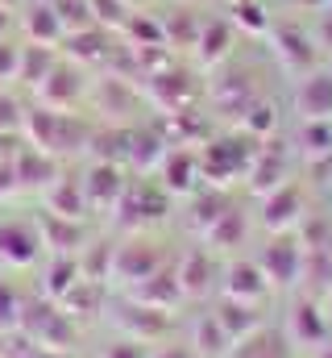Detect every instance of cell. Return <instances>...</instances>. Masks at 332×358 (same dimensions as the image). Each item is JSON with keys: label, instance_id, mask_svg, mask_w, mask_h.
I'll return each instance as SVG.
<instances>
[{"label": "cell", "instance_id": "obj_23", "mask_svg": "<svg viewBox=\"0 0 332 358\" xmlns=\"http://www.w3.org/2000/svg\"><path fill=\"white\" fill-rule=\"evenodd\" d=\"M80 279H83L80 255H46L42 267H38V296H46V300H63Z\"/></svg>", "mask_w": 332, "mask_h": 358}, {"label": "cell", "instance_id": "obj_4", "mask_svg": "<svg viewBox=\"0 0 332 358\" xmlns=\"http://www.w3.org/2000/svg\"><path fill=\"white\" fill-rule=\"evenodd\" d=\"M170 208H174V200L163 192V183L154 176H129V187L121 192V200L112 208L116 213L112 225L121 234H142L150 225H163L166 217H170Z\"/></svg>", "mask_w": 332, "mask_h": 358}, {"label": "cell", "instance_id": "obj_26", "mask_svg": "<svg viewBox=\"0 0 332 358\" xmlns=\"http://www.w3.org/2000/svg\"><path fill=\"white\" fill-rule=\"evenodd\" d=\"M295 108H299L303 121H332V76L329 71H312V76L299 80Z\"/></svg>", "mask_w": 332, "mask_h": 358}, {"label": "cell", "instance_id": "obj_14", "mask_svg": "<svg viewBox=\"0 0 332 358\" xmlns=\"http://www.w3.org/2000/svg\"><path fill=\"white\" fill-rule=\"evenodd\" d=\"M17 29H21V42H33V46H63V38H67V25H63L54 0H29L17 13Z\"/></svg>", "mask_w": 332, "mask_h": 358}, {"label": "cell", "instance_id": "obj_44", "mask_svg": "<svg viewBox=\"0 0 332 358\" xmlns=\"http://www.w3.org/2000/svg\"><path fill=\"white\" fill-rule=\"evenodd\" d=\"M150 358H199V355L191 350V342H158L150 350Z\"/></svg>", "mask_w": 332, "mask_h": 358}, {"label": "cell", "instance_id": "obj_48", "mask_svg": "<svg viewBox=\"0 0 332 358\" xmlns=\"http://www.w3.org/2000/svg\"><path fill=\"white\" fill-rule=\"evenodd\" d=\"M324 313H329V321H332V292H329V300H324Z\"/></svg>", "mask_w": 332, "mask_h": 358}, {"label": "cell", "instance_id": "obj_46", "mask_svg": "<svg viewBox=\"0 0 332 358\" xmlns=\"http://www.w3.org/2000/svg\"><path fill=\"white\" fill-rule=\"evenodd\" d=\"M0 4H4V8H8V13H21V8H25V4H29V0H0Z\"/></svg>", "mask_w": 332, "mask_h": 358}, {"label": "cell", "instance_id": "obj_10", "mask_svg": "<svg viewBox=\"0 0 332 358\" xmlns=\"http://www.w3.org/2000/svg\"><path fill=\"white\" fill-rule=\"evenodd\" d=\"M154 179L163 183V192L170 200H187L204 187V167H199V150L195 146H170L158 163Z\"/></svg>", "mask_w": 332, "mask_h": 358}, {"label": "cell", "instance_id": "obj_1", "mask_svg": "<svg viewBox=\"0 0 332 358\" xmlns=\"http://www.w3.org/2000/svg\"><path fill=\"white\" fill-rule=\"evenodd\" d=\"M25 142L71 163L87 155V142L96 134V117H87L80 108H46V104H29L25 108V125H21Z\"/></svg>", "mask_w": 332, "mask_h": 358}, {"label": "cell", "instance_id": "obj_43", "mask_svg": "<svg viewBox=\"0 0 332 358\" xmlns=\"http://www.w3.org/2000/svg\"><path fill=\"white\" fill-rule=\"evenodd\" d=\"M8 196H21V183H17L13 159H0V200H8Z\"/></svg>", "mask_w": 332, "mask_h": 358}, {"label": "cell", "instance_id": "obj_41", "mask_svg": "<svg viewBox=\"0 0 332 358\" xmlns=\"http://www.w3.org/2000/svg\"><path fill=\"white\" fill-rule=\"evenodd\" d=\"M150 350H154V346H146V342H137V338H125V334H121L116 342H108V346H104V355H100V358H150Z\"/></svg>", "mask_w": 332, "mask_h": 358}, {"label": "cell", "instance_id": "obj_2", "mask_svg": "<svg viewBox=\"0 0 332 358\" xmlns=\"http://www.w3.org/2000/svg\"><path fill=\"white\" fill-rule=\"evenodd\" d=\"M21 338H29V342L42 346V350H54V355H75V346H80V321H75L59 300L29 296V300H25Z\"/></svg>", "mask_w": 332, "mask_h": 358}, {"label": "cell", "instance_id": "obj_13", "mask_svg": "<svg viewBox=\"0 0 332 358\" xmlns=\"http://www.w3.org/2000/svg\"><path fill=\"white\" fill-rule=\"evenodd\" d=\"M257 267L266 271L270 287H291V283L303 275V267H308V255H303V246H299V242H291L287 234H274V238L262 246Z\"/></svg>", "mask_w": 332, "mask_h": 358}, {"label": "cell", "instance_id": "obj_17", "mask_svg": "<svg viewBox=\"0 0 332 358\" xmlns=\"http://www.w3.org/2000/svg\"><path fill=\"white\" fill-rule=\"evenodd\" d=\"M42 204H46V213L67 217V221H87V217H91V208H87V192H83V176L71 167V163L63 167V176L42 192Z\"/></svg>", "mask_w": 332, "mask_h": 358}, {"label": "cell", "instance_id": "obj_24", "mask_svg": "<svg viewBox=\"0 0 332 358\" xmlns=\"http://www.w3.org/2000/svg\"><path fill=\"white\" fill-rule=\"evenodd\" d=\"M233 38H237V25L229 17H204L199 25V38H195V59L199 67H220L233 50Z\"/></svg>", "mask_w": 332, "mask_h": 358}, {"label": "cell", "instance_id": "obj_30", "mask_svg": "<svg viewBox=\"0 0 332 358\" xmlns=\"http://www.w3.org/2000/svg\"><path fill=\"white\" fill-rule=\"evenodd\" d=\"M212 313H216V321L225 325V334L233 338V346L246 342V338H253V334L262 329V313H257V304H241V300L220 296V304H216Z\"/></svg>", "mask_w": 332, "mask_h": 358}, {"label": "cell", "instance_id": "obj_27", "mask_svg": "<svg viewBox=\"0 0 332 358\" xmlns=\"http://www.w3.org/2000/svg\"><path fill=\"white\" fill-rule=\"evenodd\" d=\"M246 234H249V221H246V213H241V204H233V208H225L208 229H204V246L212 250V255H233L241 242H246Z\"/></svg>", "mask_w": 332, "mask_h": 358}, {"label": "cell", "instance_id": "obj_36", "mask_svg": "<svg viewBox=\"0 0 332 358\" xmlns=\"http://www.w3.org/2000/svg\"><path fill=\"white\" fill-rule=\"evenodd\" d=\"M21 50H25L21 38H0V88L21 84Z\"/></svg>", "mask_w": 332, "mask_h": 358}, {"label": "cell", "instance_id": "obj_7", "mask_svg": "<svg viewBox=\"0 0 332 358\" xmlns=\"http://www.w3.org/2000/svg\"><path fill=\"white\" fill-rule=\"evenodd\" d=\"M91 96V76L87 67L71 63L63 50H59V63L50 67V76L33 88V104H46V108H75Z\"/></svg>", "mask_w": 332, "mask_h": 358}, {"label": "cell", "instance_id": "obj_12", "mask_svg": "<svg viewBox=\"0 0 332 358\" xmlns=\"http://www.w3.org/2000/svg\"><path fill=\"white\" fill-rule=\"evenodd\" d=\"M174 275H179L183 300H204L216 287L220 267H216V255L199 242V246H187L183 255H174Z\"/></svg>", "mask_w": 332, "mask_h": 358}, {"label": "cell", "instance_id": "obj_28", "mask_svg": "<svg viewBox=\"0 0 332 358\" xmlns=\"http://www.w3.org/2000/svg\"><path fill=\"white\" fill-rule=\"evenodd\" d=\"M59 304H63L80 325H87V321H96V317H104V313H108V283L87 279V275H83L80 283L59 300Z\"/></svg>", "mask_w": 332, "mask_h": 358}, {"label": "cell", "instance_id": "obj_37", "mask_svg": "<svg viewBox=\"0 0 332 358\" xmlns=\"http://www.w3.org/2000/svg\"><path fill=\"white\" fill-rule=\"evenodd\" d=\"M229 358H287L282 355V346L266 334V329H257L253 338H246V342H237L233 350H229Z\"/></svg>", "mask_w": 332, "mask_h": 358}, {"label": "cell", "instance_id": "obj_47", "mask_svg": "<svg viewBox=\"0 0 332 358\" xmlns=\"http://www.w3.org/2000/svg\"><path fill=\"white\" fill-rule=\"evenodd\" d=\"M316 358H332V342H324V346H320V355Z\"/></svg>", "mask_w": 332, "mask_h": 358}, {"label": "cell", "instance_id": "obj_11", "mask_svg": "<svg viewBox=\"0 0 332 358\" xmlns=\"http://www.w3.org/2000/svg\"><path fill=\"white\" fill-rule=\"evenodd\" d=\"M80 176H83V192H87L91 213H112L121 192L129 187V171L121 163H108V159H91L87 167H80Z\"/></svg>", "mask_w": 332, "mask_h": 358}, {"label": "cell", "instance_id": "obj_15", "mask_svg": "<svg viewBox=\"0 0 332 358\" xmlns=\"http://www.w3.org/2000/svg\"><path fill=\"white\" fill-rule=\"evenodd\" d=\"M266 292H270V279L257 267V259H229L220 267V296L241 300V304H262Z\"/></svg>", "mask_w": 332, "mask_h": 358}, {"label": "cell", "instance_id": "obj_35", "mask_svg": "<svg viewBox=\"0 0 332 358\" xmlns=\"http://www.w3.org/2000/svg\"><path fill=\"white\" fill-rule=\"evenodd\" d=\"M274 125H278V108L270 100H253L246 113H241V129H246L249 138H257V142H266V134Z\"/></svg>", "mask_w": 332, "mask_h": 358}, {"label": "cell", "instance_id": "obj_32", "mask_svg": "<svg viewBox=\"0 0 332 358\" xmlns=\"http://www.w3.org/2000/svg\"><path fill=\"white\" fill-rule=\"evenodd\" d=\"M25 287L8 275H0V334H21V321H25Z\"/></svg>", "mask_w": 332, "mask_h": 358}, {"label": "cell", "instance_id": "obj_42", "mask_svg": "<svg viewBox=\"0 0 332 358\" xmlns=\"http://www.w3.org/2000/svg\"><path fill=\"white\" fill-rule=\"evenodd\" d=\"M0 358H71V355H54V350H42V346H33L29 338L13 334V350H4Z\"/></svg>", "mask_w": 332, "mask_h": 358}, {"label": "cell", "instance_id": "obj_38", "mask_svg": "<svg viewBox=\"0 0 332 358\" xmlns=\"http://www.w3.org/2000/svg\"><path fill=\"white\" fill-rule=\"evenodd\" d=\"M229 21H233L237 29H253V34L270 29V17H266V8H262L257 0H237L233 13H229Z\"/></svg>", "mask_w": 332, "mask_h": 358}, {"label": "cell", "instance_id": "obj_6", "mask_svg": "<svg viewBox=\"0 0 332 358\" xmlns=\"http://www.w3.org/2000/svg\"><path fill=\"white\" fill-rule=\"evenodd\" d=\"M46 259L42 229L33 217H0V267L8 271H38Z\"/></svg>", "mask_w": 332, "mask_h": 358}, {"label": "cell", "instance_id": "obj_8", "mask_svg": "<svg viewBox=\"0 0 332 358\" xmlns=\"http://www.w3.org/2000/svg\"><path fill=\"white\" fill-rule=\"evenodd\" d=\"M112 325H116L125 338H137V342H146V346H158V342H170V334H174V313L125 296V300L112 308Z\"/></svg>", "mask_w": 332, "mask_h": 358}, {"label": "cell", "instance_id": "obj_5", "mask_svg": "<svg viewBox=\"0 0 332 358\" xmlns=\"http://www.w3.org/2000/svg\"><path fill=\"white\" fill-rule=\"evenodd\" d=\"M199 150V167H204V183L212 187H229L241 176H249V163L257 155V138L249 134H220V138H208Z\"/></svg>", "mask_w": 332, "mask_h": 358}, {"label": "cell", "instance_id": "obj_9", "mask_svg": "<svg viewBox=\"0 0 332 358\" xmlns=\"http://www.w3.org/2000/svg\"><path fill=\"white\" fill-rule=\"evenodd\" d=\"M142 88H146V100H150L158 113H183V108H195V100L204 96V84H199L183 63H174L170 71L154 76V80H142Z\"/></svg>", "mask_w": 332, "mask_h": 358}, {"label": "cell", "instance_id": "obj_31", "mask_svg": "<svg viewBox=\"0 0 332 358\" xmlns=\"http://www.w3.org/2000/svg\"><path fill=\"white\" fill-rule=\"evenodd\" d=\"M191 350L199 358H229L233 338L225 334V325L216 321V313H204V317L191 325Z\"/></svg>", "mask_w": 332, "mask_h": 358}, {"label": "cell", "instance_id": "obj_22", "mask_svg": "<svg viewBox=\"0 0 332 358\" xmlns=\"http://www.w3.org/2000/svg\"><path fill=\"white\" fill-rule=\"evenodd\" d=\"M329 313L316 304V300H299L291 313H287V338L295 346H324L329 342Z\"/></svg>", "mask_w": 332, "mask_h": 358}, {"label": "cell", "instance_id": "obj_19", "mask_svg": "<svg viewBox=\"0 0 332 358\" xmlns=\"http://www.w3.org/2000/svg\"><path fill=\"white\" fill-rule=\"evenodd\" d=\"M38 229H42V246L46 255H80L87 246V221H67V217H54V213H33Z\"/></svg>", "mask_w": 332, "mask_h": 358}, {"label": "cell", "instance_id": "obj_25", "mask_svg": "<svg viewBox=\"0 0 332 358\" xmlns=\"http://www.w3.org/2000/svg\"><path fill=\"white\" fill-rule=\"evenodd\" d=\"M183 204H187V208H183V221H187V229L204 238V229H208V225H212V221H216L225 208H233V196H229L225 187H212V183H204V187H199L195 196H187Z\"/></svg>", "mask_w": 332, "mask_h": 358}, {"label": "cell", "instance_id": "obj_3", "mask_svg": "<svg viewBox=\"0 0 332 358\" xmlns=\"http://www.w3.org/2000/svg\"><path fill=\"white\" fill-rule=\"evenodd\" d=\"M170 259H174V255L166 250L150 229H142V234H125V238L112 246V271H108V283L133 292L137 283H146L150 275H158Z\"/></svg>", "mask_w": 332, "mask_h": 358}, {"label": "cell", "instance_id": "obj_20", "mask_svg": "<svg viewBox=\"0 0 332 358\" xmlns=\"http://www.w3.org/2000/svg\"><path fill=\"white\" fill-rule=\"evenodd\" d=\"M299 217H303V192H299L295 183H278L274 192L262 196V213H257V221H262L270 234H287Z\"/></svg>", "mask_w": 332, "mask_h": 358}, {"label": "cell", "instance_id": "obj_21", "mask_svg": "<svg viewBox=\"0 0 332 358\" xmlns=\"http://www.w3.org/2000/svg\"><path fill=\"white\" fill-rule=\"evenodd\" d=\"M249 192H257V196H266V192H274L278 183H287V150H282V142H262L257 146V155H253V163H249Z\"/></svg>", "mask_w": 332, "mask_h": 358}, {"label": "cell", "instance_id": "obj_33", "mask_svg": "<svg viewBox=\"0 0 332 358\" xmlns=\"http://www.w3.org/2000/svg\"><path fill=\"white\" fill-rule=\"evenodd\" d=\"M54 63H59V46H33V42H25V50H21V88L33 92L50 76Z\"/></svg>", "mask_w": 332, "mask_h": 358}, {"label": "cell", "instance_id": "obj_29", "mask_svg": "<svg viewBox=\"0 0 332 358\" xmlns=\"http://www.w3.org/2000/svg\"><path fill=\"white\" fill-rule=\"evenodd\" d=\"M125 296H133V300H142V304H154V308L174 313V308L183 304V287H179V275H174V259H170L158 275H150L146 283H137L133 292H125Z\"/></svg>", "mask_w": 332, "mask_h": 358}, {"label": "cell", "instance_id": "obj_16", "mask_svg": "<svg viewBox=\"0 0 332 358\" xmlns=\"http://www.w3.org/2000/svg\"><path fill=\"white\" fill-rule=\"evenodd\" d=\"M116 42H121V34H112V29H100V25H87V29L67 34L59 50H63L71 63H80V67H108V59H112Z\"/></svg>", "mask_w": 332, "mask_h": 358}, {"label": "cell", "instance_id": "obj_40", "mask_svg": "<svg viewBox=\"0 0 332 358\" xmlns=\"http://www.w3.org/2000/svg\"><path fill=\"white\" fill-rule=\"evenodd\" d=\"M299 142H303V150H308V155H329V150H332V125H329V121H303Z\"/></svg>", "mask_w": 332, "mask_h": 358}, {"label": "cell", "instance_id": "obj_39", "mask_svg": "<svg viewBox=\"0 0 332 358\" xmlns=\"http://www.w3.org/2000/svg\"><path fill=\"white\" fill-rule=\"evenodd\" d=\"M25 108H29V104H21L8 88H0V134H21Z\"/></svg>", "mask_w": 332, "mask_h": 358}, {"label": "cell", "instance_id": "obj_18", "mask_svg": "<svg viewBox=\"0 0 332 358\" xmlns=\"http://www.w3.org/2000/svg\"><path fill=\"white\" fill-rule=\"evenodd\" d=\"M13 167H17V183H21V192H46L54 179L63 176V159H54V155H46V150H38V146H29V142H21V150L13 155Z\"/></svg>", "mask_w": 332, "mask_h": 358}, {"label": "cell", "instance_id": "obj_45", "mask_svg": "<svg viewBox=\"0 0 332 358\" xmlns=\"http://www.w3.org/2000/svg\"><path fill=\"white\" fill-rule=\"evenodd\" d=\"M13 29H17V13H8L0 4V38H13Z\"/></svg>", "mask_w": 332, "mask_h": 358}, {"label": "cell", "instance_id": "obj_34", "mask_svg": "<svg viewBox=\"0 0 332 358\" xmlns=\"http://www.w3.org/2000/svg\"><path fill=\"white\" fill-rule=\"evenodd\" d=\"M112 238L108 234H91L87 238V246L80 250V267L87 279H100V283H108V271H112Z\"/></svg>", "mask_w": 332, "mask_h": 358}, {"label": "cell", "instance_id": "obj_49", "mask_svg": "<svg viewBox=\"0 0 332 358\" xmlns=\"http://www.w3.org/2000/svg\"><path fill=\"white\" fill-rule=\"evenodd\" d=\"M229 4H237V0H229Z\"/></svg>", "mask_w": 332, "mask_h": 358}]
</instances>
